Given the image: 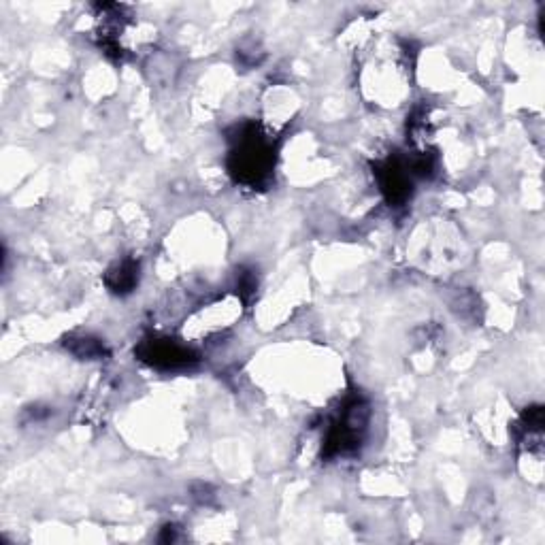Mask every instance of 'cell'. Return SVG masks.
<instances>
[{"label":"cell","mask_w":545,"mask_h":545,"mask_svg":"<svg viewBox=\"0 0 545 545\" xmlns=\"http://www.w3.org/2000/svg\"><path fill=\"white\" fill-rule=\"evenodd\" d=\"M369 418H371L369 403L362 399L360 394L350 396V399L345 401L339 418L328 428L324 439L326 456L335 458L341 454L356 452L362 439H365Z\"/></svg>","instance_id":"1"},{"label":"cell","mask_w":545,"mask_h":545,"mask_svg":"<svg viewBox=\"0 0 545 545\" xmlns=\"http://www.w3.org/2000/svg\"><path fill=\"white\" fill-rule=\"evenodd\" d=\"M230 169L243 184L256 186L269 177L273 169V145L264 139L254 128H247L237 147L233 150V164Z\"/></svg>","instance_id":"2"},{"label":"cell","mask_w":545,"mask_h":545,"mask_svg":"<svg viewBox=\"0 0 545 545\" xmlns=\"http://www.w3.org/2000/svg\"><path fill=\"white\" fill-rule=\"evenodd\" d=\"M141 360H145L147 365H152L162 371H177V369H190L196 365V352L181 341L173 339H150L143 341L139 348Z\"/></svg>","instance_id":"3"},{"label":"cell","mask_w":545,"mask_h":545,"mask_svg":"<svg viewBox=\"0 0 545 545\" xmlns=\"http://www.w3.org/2000/svg\"><path fill=\"white\" fill-rule=\"evenodd\" d=\"M377 177H379V186H382V192L386 194V198L394 207H399L411 196L409 171L399 167L396 162L382 164V167L377 169Z\"/></svg>","instance_id":"4"},{"label":"cell","mask_w":545,"mask_h":545,"mask_svg":"<svg viewBox=\"0 0 545 545\" xmlns=\"http://www.w3.org/2000/svg\"><path fill=\"white\" fill-rule=\"evenodd\" d=\"M105 284L115 294H128L139 284V262L126 258L107 271Z\"/></svg>","instance_id":"5"},{"label":"cell","mask_w":545,"mask_h":545,"mask_svg":"<svg viewBox=\"0 0 545 545\" xmlns=\"http://www.w3.org/2000/svg\"><path fill=\"white\" fill-rule=\"evenodd\" d=\"M66 350L75 354L77 358H84V360H98L107 354L105 343L101 339L90 337V335L69 337L66 339Z\"/></svg>","instance_id":"6"}]
</instances>
